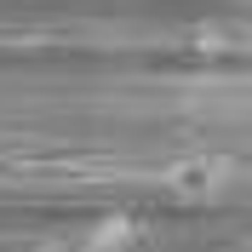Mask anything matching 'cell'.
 <instances>
[{
  "mask_svg": "<svg viewBox=\"0 0 252 252\" xmlns=\"http://www.w3.org/2000/svg\"><path fill=\"white\" fill-rule=\"evenodd\" d=\"M80 252H149V247H143V229L132 218H103V223H92V235L80 241Z\"/></svg>",
  "mask_w": 252,
  "mask_h": 252,
  "instance_id": "obj_2",
  "label": "cell"
},
{
  "mask_svg": "<svg viewBox=\"0 0 252 252\" xmlns=\"http://www.w3.org/2000/svg\"><path fill=\"white\" fill-rule=\"evenodd\" d=\"M241 178V166L229 155H189L178 160V166H166V195H178V201H218V195H229Z\"/></svg>",
  "mask_w": 252,
  "mask_h": 252,
  "instance_id": "obj_1",
  "label": "cell"
}]
</instances>
